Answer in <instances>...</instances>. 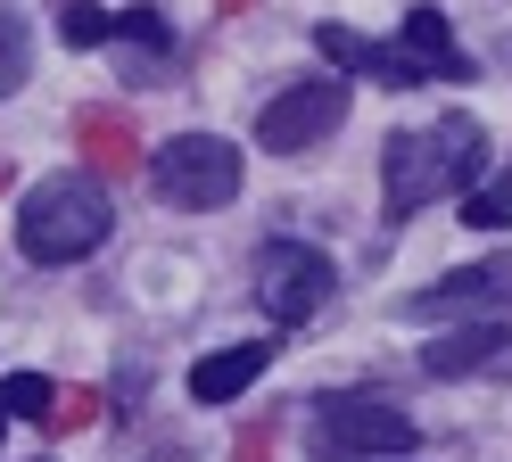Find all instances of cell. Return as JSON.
Masks as SVG:
<instances>
[{"label": "cell", "mask_w": 512, "mask_h": 462, "mask_svg": "<svg viewBox=\"0 0 512 462\" xmlns=\"http://www.w3.org/2000/svg\"><path fill=\"white\" fill-rule=\"evenodd\" d=\"M25 75H34V25H25L9 0H0V99L25 91Z\"/></svg>", "instance_id": "7c38bea8"}, {"label": "cell", "mask_w": 512, "mask_h": 462, "mask_svg": "<svg viewBox=\"0 0 512 462\" xmlns=\"http://www.w3.org/2000/svg\"><path fill=\"white\" fill-rule=\"evenodd\" d=\"M314 50H323L339 75H364V58H372V42H364L356 25H314Z\"/></svg>", "instance_id": "2e32d148"}, {"label": "cell", "mask_w": 512, "mask_h": 462, "mask_svg": "<svg viewBox=\"0 0 512 462\" xmlns=\"http://www.w3.org/2000/svg\"><path fill=\"white\" fill-rule=\"evenodd\" d=\"M331 289H339V264L314 248V240H273L265 264H256V297H265V314L273 330H298L331 306Z\"/></svg>", "instance_id": "277c9868"}, {"label": "cell", "mask_w": 512, "mask_h": 462, "mask_svg": "<svg viewBox=\"0 0 512 462\" xmlns=\"http://www.w3.org/2000/svg\"><path fill=\"white\" fill-rule=\"evenodd\" d=\"M273 363V339H248V347H215V355H199L190 363V396H199V405H232V396L256 380Z\"/></svg>", "instance_id": "30bf717a"}, {"label": "cell", "mask_w": 512, "mask_h": 462, "mask_svg": "<svg viewBox=\"0 0 512 462\" xmlns=\"http://www.w3.org/2000/svg\"><path fill=\"white\" fill-rule=\"evenodd\" d=\"M0 429H9V421H0Z\"/></svg>", "instance_id": "e0dca14e"}, {"label": "cell", "mask_w": 512, "mask_h": 462, "mask_svg": "<svg viewBox=\"0 0 512 462\" xmlns=\"http://www.w3.org/2000/svg\"><path fill=\"white\" fill-rule=\"evenodd\" d=\"M108 58H116V75L124 83H166L174 66H182V33L157 17V9H124L116 25H108Z\"/></svg>", "instance_id": "9c48e42d"}, {"label": "cell", "mask_w": 512, "mask_h": 462, "mask_svg": "<svg viewBox=\"0 0 512 462\" xmlns=\"http://www.w3.org/2000/svg\"><path fill=\"white\" fill-rule=\"evenodd\" d=\"M9 413L17 421H42L50 413V380L42 372H9V380H0V421H9Z\"/></svg>", "instance_id": "9a60e30c"}, {"label": "cell", "mask_w": 512, "mask_h": 462, "mask_svg": "<svg viewBox=\"0 0 512 462\" xmlns=\"http://www.w3.org/2000/svg\"><path fill=\"white\" fill-rule=\"evenodd\" d=\"M479 165H488V132H479V116H438V124H413V132H389V149H380V207H389V223L438 207V198H455L479 182Z\"/></svg>", "instance_id": "6da1fadb"}, {"label": "cell", "mask_w": 512, "mask_h": 462, "mask_svg": "<svg viewBox=\"0 0 512 462\" xmlns=\"http://www.w3.org/2000/svg\"><path fill=\"white\" fill-rule=\"evenodd\" d=\"M488 306H512V256H479V264H455L446 281L413 289L397 314H405V322H446V314H463V322H488Z\"/></svg>", "instance_id": "8992f818"}, {"label": "cell", "mask_w": 512, "mask_h": 462, "mask_svg": "<svg viewBox=\"0 0 512 462\" xmlns=\"http://www.w3.org/2000/svg\"><path fill=\"white\" fill-rule=\"evenodd\" d=\"M463 223L471 231H512V174H488L463 190Z\"/></svg>", "instance_id": "4fadbf2b"}, {"label": "cell", "mask_w": 512, "mask_h": 462, "mask_svg": "<svg viewBox=\"0 0 512 462\" xmlns=\"http://www.w3.org/2000/svg\"><path fill=\"white\" fill-rule=\"evenodd\" d=\"M108 9L100 0H67V9H58V33H67V50H108Z\"/></svg>", "instance_id": "5bb4252c"}, {"label": "cell", "mask_w": 512, "mask_h": 462, "mask_svg": "<svg viewBox=\"0 0 512 462\" xmlns=\"http://www.w3.org/2000/svg\"><path fill=\"white\" fill-rule=\"evenodd\" d=\"M397 50L422 66V83H471V58L455 50V33H446V17H438V9H413V17H405V33H397Z\"/></svg>", "instance_id": "8fae6325"}, {"label": "cell", "mask_w": 512, "mask_h": 462, "mask_svg": "<svg viewBox=\"0 0 512 462\" xmlns=\"http://www.w3.org/2000/svg\"><path fill=\"white\" fill-rule=\"evenodd\" d=\"M339 124H347V83H290L265 116H256V141L273 157H298L314 141H331Z\"/></svg>", "instance_id": "52a82bcc"}, {"label": "cell", "mask_w": 512, "mask_h": 462, "mask_svg": "<svg viewBox=\"0 0 512 462\" xmlns=\"http://www.w3.org/2000/svg\"><path fill=\"white\" fill-rule=\"evenodd\" d=\"M314 429L347 454H380V462H413V413H397L389 396L347 388V396H314Z\"/></svg>", "instance_id": "5b68a950"}, {"label": "cell", "mask_w": 512, "mask_h": 462, "mask_svg": "<svg viewBox=\"0 0 512 462\" xmlns=\"http://www.w3.org/2000/svg\"><path fill=\"white\" fill-rule=\"evenodd\" d=\"M149 190L166 198L174 215H215L240 198V149L223 141V132H174V141H157L149 157Z\"/></svg>", "instance_id": "3957f363"}, {"label": "cell", "mask_w": 512, "mask_h": 462, "mask_svg": "<svg viewBox=\"0 0 512 462\" xmlns=\"http://www.w3.org/2000/svg\"><path fill=\"white\" fill-rule=\"evenodd\" d=\"M42 462H50V454H42Z\"/></svg>", "instance_id": "ac0fdd59"}, {"label": "cell", "mask_w": 512, "mask_h": 462, "mask_svg": "<svg viewBox=\"0 0 512 462\" xmlns=\"http://www.w3.org/2000/svg\"><path fill=\"white\" fill-rule=\"evenodd\" d=\"M108 231H116V198L91 174H50V182L25 190V207H17L25 264H83V256H100Z\"/></svg>", "instance_id": "7a4b0ae2"}, {"label": "cell", "mask_w": 512, "mask_h": 462, "mask_svg": "<svg viewBox=\"0 0 512 462\" xmlns=\"http://www.w3.org/2000/svg\"><path fill=\"white\" fill-rule=\"evenodd\" d=\"M430 380H512V322H455L422 347Z\"/></svg>", "instance_id": "ba28073f"}]
</instances>
